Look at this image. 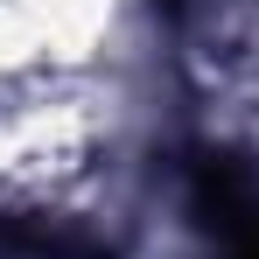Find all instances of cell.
I'll return each instance as SVG.
<instances>
[{
  "label": "cell",
  "mask_w": 259,
  "mask_h": 259,
  "mask_svg": "<svg viewBox=\"0 0 259 259\" xmlns=\"http://www.w3.org/2000/svg\"><path fill=\"white\" fill-rule=\"evenodd\" d=\"M196 217L210 231H238L252 217V182H245L238 161H203L196 168Z\"/></svg>",
  "instance_id": "obj_1"
},
{
  "label": "cell",
  "mask_w": 259,
  "mask_h": 259,
  "mask_svg": "<svg viewBox=\"0 0 259 259\" xmlns=\"http://www.w3.org/2000/svg\"><path fill=\"white\" fill-rule=\"evenodd\" d=\"M245 259H259V245H252V252H245Z\"/></svg>",
  "instance_id": "obj_2"
}]
</instances>
